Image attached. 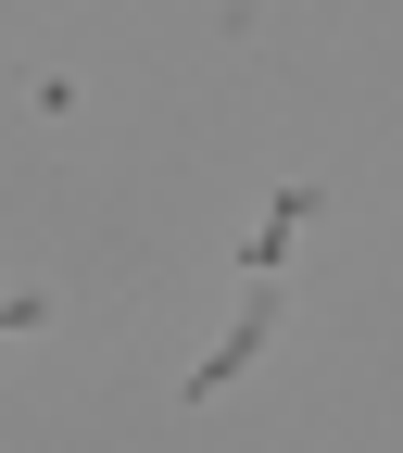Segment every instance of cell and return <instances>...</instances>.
I'll use <instances>...</instances> for the list:
<instances>
[{
	"label": "cell",
	"instance_id": "cell-1",
	"mask_svg": "<svg viewBox=\"0 0 403 453\" xmlns=\"http://www.w3.org/2000/svg\"><path fill=\"white\" fill-rule=\"evenodd\" d=\"M277 327H291V277H252V290H240V315L214 327V353L177 378V403H214V390H240V378L277 353Z\"/></svg>",
	"mask_w": 403,
	"mask_h": 453
},
{
	"label": "cell",
	"instance_id": "cell-2",
	"mask_svg": "<svg viewBox=\"0 0 403 453\" xmlns=\"http://www.w3.org/2000/svg\"><path fill=\"white\" fill-rule=\"evenodd\" d=\"M252 226H277V240H315V226H328V189H315V177L265 189V214H252Z\"/></svg>",
	"mask_w": 403,
	"mask_h": 453
},
{
	"label": "cell",
	"instance_id": "cell-3",
	"mask_svg": "<svg viewBox=\"0 0 403 453\" xmlns=\"http://www.w3.org/2000/svg\"><path fill=\"white\" fill-rule=\"evenodd\" d=\"M50 327V290H13V303H0V340H38Z\"/></svg>",
	"mask_w": 403,
	"mask_h": 453
}]
</instances>
